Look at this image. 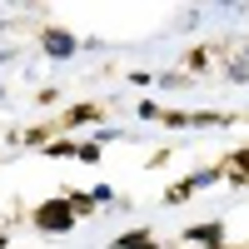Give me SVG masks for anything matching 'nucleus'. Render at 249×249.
<instances>
[{"label":"nucleus","mask_w":249,"mask_h":249,"mask_svg":"<svg viewBox=\"0 0 249 249\" xmlns=\"http://www.w3.org/2000/svg\"><path fill=\"white\" fill-rule=\"evenodd\" d=\"M60 195H65V204L75 210V219H90V214L100 210V204H95V195H85V190H60Z\"/></svg>","instance_id":"9"},{"label":"nucleus","mask_w":249,"mask_h":249,"mask_svg":"<svg viewBox=\"0 0 249 249\" xmlns=\"http://www.w3.org/2000/svg\"><path fill=\"white\" fill-rule=\"evenodd\" d=\"M75 150H80V140H70V135H55V140H50L40 155H45V160H75Z\"/></svg>","instance_id":"10"},{"label":"nucleus","mask_w":249,"mask_h":249,"mask_svg":"<svg viewBox=\"0 0 249 249\" xmlns=\"http://www.w3.org/2000/svg\"><path fill=\"white\" fill-rule=\"evenodd\" d=\"M75 224H80V219H75V210L65 204V195H45V199L30 210V230H35V234H45V239L75 234Z\"/></svg>","instance_id":"1"},{"label":"nucleus","mask_w":249,"mask_h":249,"mask_svg":"<svg viewBox=\"0 0 249 249\" xmlns=\"http://www.w3.org/2000/svg\"><path fill=\"white\" fill-rule=\"evenodd\" d=\"M210 55H214V50H210V45H195V50H190V55H184V70H190V75H199V70H204V65H210Z\"/></svg>","instance_id":"11"},{"label":"nucleus","mask_w":249,"mask_h":249,"mask_svg":"<svg viewBox=\"0 0 249 249\" xmlns=\"http://www.w3.org/2000/svg\"><path fill=\"white\" fill-rule=\"evenodd\" d=\"M155 124H164V130H224V124H234V115H219V110H164L160 105Z\"/></svg>","instance_id":"2"},{"label":"nucleus","mask_w":249,"mask_h":249,"mask_svg":"<svg viewBox=\"0 0 249 249\" xmlns=\"http://www.w3.org/2000/svg\"><path fill=\"white\" fill-rule=\"evenodd\" d=\"M135 115H140V120H150V124H155V115H160V105H155V100H140V105H135Z\"/></svg>","instance_id":"13"},{"label":"nucleus","mask_w":249,"mask_h":249,"mask_svg":"<svg viewBox=\"0 0 249 249\" xmlns=\"http://www.w3.org/2000/svg\"><path fill=\"white\" fill-rule=\"evenodd\" d=\"M219 249H249V244H219Z\"/></svg>","instance_id":"15"},{"label":"nucleus","mask_w":249,"mask_h":249,"mask_svg":"<svg viewBox=\"0 0 249 249\" xmlns=\"http://www.w3.org/2000/svg\"><path fill=\"white\" fill-rule=\"evenodd\" d=\"M110 249H164V244H160V234L150 230V224H135V230L115 234V239H110Z\"/></svg>","instance_id":"8"},{"label":"nucleus","mask_w":249,"mask_h":249,"mask_svg":"<svg viewBox=\"0 0 249 249\" xmlns=\"http://www.w3.org/2000/svg\"><path fill=\"white\" fill-rule=\"evenodd\" d=\"M50 124H55V135H70V130H80V124H105V110H100V105H90V100H80V105L60 110Z\"/></svg>","instance_id":"5"},{"label":"nucleus","mask_w":249,"mask_h":249,"mask_svg":"<svg viewBox=\"0 0 249 249\" xmlns=\"http://www.w3.org/2000/svg\"><path fill=\"white\" fill-rule=\"evenodd\" d=\"M214 170H219V179L230 184V190H249V155L244 150H224L214 160Z\"/></svg>","instance_id":"7"},{"label":"nucleus","mask_w":249,"mask_h":249,"mask_svg":"<svg viewBox=\"0 0 249 249\" xmlns=\"http://www.w3.org/2000/svg\"><path fill=\"white\" fill-rule=\"evenodd\" d=\"M244 155H249V144H244Z\"/></svg>","instance_id":"16"},{"label":"nucleus","mask_w":249,"mask_h":249,"mask_svg":"<svg viewBox=\"0 0 249 249\" xmlns=\"http://www.w3.org/2000/svg\"><path fill=\"white\" fill-rule=\"evenodd\" d=\"M100 155H105V144H100V140H80V150H75L80 164H100Z\"/></svg>","instance_id":"12"},{"label":"nucleus","mask_w":249,"mask_h":249,"mask_svg":"<svg viewBox=\"0 0 249 249\" xmlns=\"http://www.w3.org/2000/svg\"><path fill=\"white\" fill-rule=\"evenodd\" d=\"M0 249H10V234H5V230H0Z\"/></svg>","instance_id":"14"},{"label":"nucleus","mask_w":249,"mask_h":249,"mask_svg":"<svg viewBox=\"0 0 249 249\" xmlns=\"http://www.w3.org/2000/svg\"><path fill=\"white\" fill-rule=\"evenodd\" d=\"M35 40H40V50H45L50 60H70V55L80 50L75 30H65V25H45V30H35Z\"/></svg>","instance_id":"6"},{"label":"nucleus","mask_w":249,"mask_h":249,"mask_svg":"<svg viewBox=\"0 0 249 249\" xmlns=\"http://www.w3.org/2000/svg\"><path fill=\"white\" fill-rule=\"evenodd\" d=\"M204 184H219V170L214 164H204V170H190V175H179L170 190L160 195V204H170V210H179V204H190L195 195H204Z\"/></svg>","instance_id":"3"},{"label":"nucleus","mask_w":249,"mask_h":249,"mask_svg":"<svg viewBox=\"0 0 249 249\" xmlns=\"http://www.w3.org/2000/svg\"><path fill=\"white\" fill-rule=\"evenodd\" d=\"M179 244H190V249H219V244H230V234H224V219L184 224V230H179Z\"/></svg>","instance_id":"4"}]
</instances>
